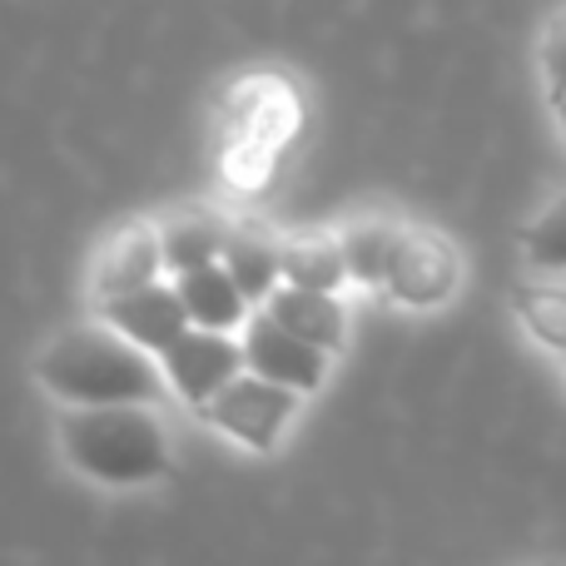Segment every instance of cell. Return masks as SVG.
<instances>
[{
  "instance_id": "cell-1",
  "label": "cell",
  "mask_w": 566,
  "mask_h": 566,
  "mask_svg": "<svg viewBox=\"0 0 566 566\" xmlns=\"http://www.w3.org/2000/svg\"><path fill=\"white\" fill-rule=\"evenodd\" d=\"M60 452L105 488H139L169 472V432L145 402H70L60 418Z\"/></svg>"
},
{
  "instance_id": "cell-2",
  "label": "cell",
  "mask_w": 566,
  "mask_h": 566,
  "mask_svg": "<svg viewBox=\"0 0 566 566\" xmlns=\"http://www.w3.org/2000/svg\"><path fill=\"white\" fill-rule=\"evenodd\" d=\"M159 353L119 328H70L40 353L35 373L60 402H155L165 388Z\"/></svg>"
},
{
  "instance_id": "cell-3",
  "label": "cell",
  "mask_w": 566,
  "mask_h": 566,
  "mask_svg": "<svg viewBox=\"0 0 566 566\" xmlns=\"http://www.w3.org/2000/svg\"><path fill=\"white\" fill-rule=\"evenodd\" d=\"M298 398H303L298 388H283V382L264 378V373L244 368L234 382H224V388L199 408V418L214 422L229 438H239L244 448L274 452L283 442V432H289L293 412H298Z\"/></svg>"
},
{
  "instance_id": "cell-4",
  "label": "cell",
  "mask_w": 566,
  "mask_h": 566,
  "mask_svg": "<svg viewBox=\"0 0 566 566\" xmlns=\"http://www.w3.org/2000/svg\"><path fill=\"white\" fill-rule=\"evenodd\" d=\"M159 368H165L169 388L189 402V408H205L224 382H234L249 368L244 343H234L224 328H199L189 323L165 353H159Z\"/></svg>"
},
{
  "instance_id": "cell-5",
  "label": "cell",
  "mask_w": 566,
  "mask_h": 566,
  "mask_svg": "<svg viewBox=\"0 0 566 566\" xmlns=\"http://www.w3.org/2000/svg\"><path fill=\"white\" fill-rule=\"evenodd\" d=\"M462 283V259L448 234L438 229H402L398 254L388 269V293L408 308H438L458 293Z\"/></svg>"
},
{
  "instance_id": "cell-6",
  "label": "cell",
  "mask_w": 566,
  "mask_h": 566,
  "mask_svg": "<svg viewBox=\"0 0 566 566\" xmlns=\"http://www.w3.org/2000/svg\"><path fill=\"white\" fill-rule=\"evenodd\" d=\"M244 358L254 373H264V378L283 382V388H298V392H318L323 378H328V348L293 333L269 308L244 323Z\"/></svg>"
},
{
  "instance_id": "cell-7",
  "label": "cell",
  "mask_w": 566,
  "mask_h": 566,
  "mask_svg": "<svg viewBox=\"0 0 566 566\" xmlns=\"http://www.w3.org/2000/svg\"><path fill=\"white\" fill-rule=\"evenodd\" d=\"M99 323L119 328L125 338H135L139 348L165 353L195 318H189L179 289L145 283V289H129V293H109V298H99Z\"/></svg>"
},
{
  "instance_id": "cell-8",
  "label": "cell",
  "mask_w": 566,
  "mask_h": 566,
  "mask_svg": "<svg viewBox=\"0 0 566 566\" xmlns=\"http://www.w3.org/2000/svg\"><path fill=\"white\" fill-rule=\"evenodd\" d=\"M303 119L298 90L279 75H249L229 90V129L239 139H259L269 149H283Z\"/></svg>"
},
{
  "instance_id": "cell-9",
  "label": "cell",
  "mask_w": 566,
  "mask_h": 566,
  "mask_svg": "<svg viewBox=\"0 0 566 566\" xmlns=\"http://www.w3.org/2000/svg\"><path fill=\"white\" fill-rule=\"evenodd\" d=\"M175 289H179V298H185L189 318H195L199 328L229 333V328H244L249 323V293L239 289V279L224 269V259L175 274Z\"/></svg>"
},
{
  "instance_id": "cell-10",
  "label": "cell",
  "mask_w": 566,
  "mask_h": 566,
  "mask_svg": "<svg viewBox=\"0 0 566 566\" xmlns=\"http://www.w3.org/2000/svg\"><path fill=\"white\" fill-rule=\"evenodd\" d=\"M264 308L274 313L279 323H289L293 333H303V338H313L318 348L338 353L343 343H348V313H343L338 293L328 289H303V283H283L264 298Z\"/></svg>"
},
{
  "instance_id": "cell-11",
  "label": "cell",
  "mask_w": 566,
  "mask_h": 566,
  "mask_svg": "<svg viewBox=\"0 0 566 566\" xmlns=\"http://www.w3.org/2000/svg\"><path fill=\"white\" fill-rule=\"evenodd\" d=\"M224 269L239 279V289L249 293V303H264L283 279V239H274L264 224L239 219L224 234Z\"/></svg>"
},
{
  "instance_id": "cell-12",
  "label": "cell",
  "mask_w": 566,
  "mask_h": 566,
  "mask_svg": "<svg viewBox=\"0 0 566 566\" xmlns=\"http://www.w3.org/2000/svg\"><path fill=\"white\" fill-rule=\"evenodd\" d=\"M159 269H165V244H159V229H149V224L119 229V234L109 239L99 269H95V298L145 289V283L159 279Z\"/></svg>"
},
{
  "instance_id": "cell-13",
  "label": "cell",
  "mask_w": 566,
  "mask_h": 566,
  "mask_svg": "<svg viewBox=\"0 0 566 566\" xmlns=\"http://www.w3.org/2000/svg\"><path fill=\"white\" fill-rule=\"evenodd\" d=\"M348 279V259L333 234H293L283 239V283H303V289H328L338 293Z\"/></svg>"
},
{
  "instance_id": "cell-14",
  "label": "cell",
  "mask_w": 566,
  "mask_h": 566,
  "mask_svg": "<svg viewBox=\"0 0 566 566\" xmlns=\"http://www.w3.org/2000/svg\"><path fill=\"white\" fill-rule=\"evenodd\" d=\"M398 224H382V219H363V224L343 229L338 244L343 259H348V279L363 283V289H388V269L392 254H398Z\"/></svg>"
},
{
  "instance_id": "cell-15",
  "label": "cell",
  "mask_w": 566,
  "mask_h": 566,
  "mask_svg": "<svg viewBox=\"0 0 566 566\" xmlns=\"http://www.w3.org/2000/svg\"><path fill=\"white\" fill-rule=\"evenodd\" d=\"M224 234H229V224L199 214V209H195V214L169 219V224L159 229V244H165V269H169V274H185V269L214 264V259L224 254Z\"/></svg>"
},
{
  "instance_id": "cell-16",
  "label": "cell",
  "mask_w": 566,
  "mask_h": 566,
  "mask_svg": "<svg viewBox=\"0 0 566 566\" xmlns=\"http://www.w3.org/2000/svg\"><path fill=\"white\" fill-rule=\"evenodd\" d=\"M517 318L542 348L566 353V289H522Z\"/></svg>"
},
{
  "instance_id": "cell-17",
  "label": "cell",
  "mask_w": 566,
  "mask_h": 566,
  "mask_svg": "<svg viewBox=\"0 0 566 566\" xmlns=\"http://www.w3.org/2000/svg\"><path fill=\"white\" fill-rule=\"evenodd\" d=\"M522 249H527V264L566 274V189L522 229Z\"/></svg>"
},
{
  "instance_id": "cell-18",
  "label": "cell",
  "mask_w": 566,
  "mask_h": 566,
  "mask_svg": "<svg viewBox=\"0 0 566 566\" xmlns=\"http://www.w3.org/2000/svg\"><path fill=\"white\" fill-rule=\"evenodd\" d=\"M274 165H279V149L259 145V139H229V155H224V179L244 195H259V189L274 185Z\"/></svg>"
},
{
  "instance_id": "cell-19",
  "label": "cell",
  "mask_w": 566,
  "mask_h": 566,
  "mask_svg": "<svg viewBox=\"0 0 566 566\" xmlns=\"http://www.w3.org/2000/svg\"><path fill=\"white\" fill-rule=\"evenodd\" d=\"M542 80H547V99H566V10H557L542 35Z\"/></svg>"
},
{
  "instance_id": "cell-20",
  "label": "cell",
  "mask_w": 566,
  "mask_h": 566,
  "mask_svg": "<svg viewBox=\"0 0 566 566\" xmlns=\"http://www.w3.org/2000/svg\"><path fill=\"white\" fill-rule=\"evenodd\" d=\"M552 109H557V125H562V139H566V99H557Z\"/></svg>"
}]
</instances>
